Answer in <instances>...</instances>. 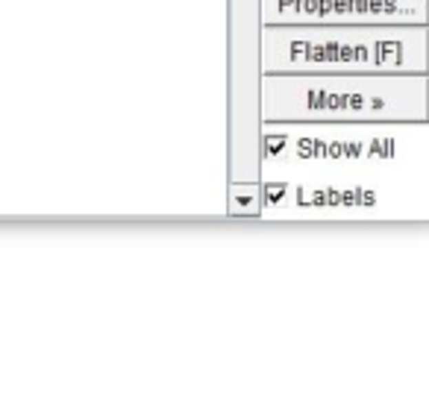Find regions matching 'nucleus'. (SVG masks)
Instances as JSON below:
<instances>
[{
    "label": "nucleus",
    "instance_id": "obj_2",
    "mask_svg": "<svg viewBox=\"0 0 429 405\" xmlns=\"http://www.w3.org/2000/svg\"><path fill=\"white\" fill-rule=\"evenodd\" d=\"M262 74L429 76V27H262Z\"/></svg>",
    "mask_w": 429,
    "mask_h": 405
},
{
    "label": "nucleus",
    "instance_id": "obj_1",
    "mask_svg": "<svg viewBox=\"0 0 429 405\" xmlns=\"http://www.w3.org/2000/svg\"><path fill=\"white\" fill-rule=\"evenodd\" d=\"M265 124H429V76L262 74Z\"/></svg>",
    "mask_w": 429,
    "mask_h": 405
},
{
    "label": "nucleus",
    "instance_id": "obj_3",
    "mask_svg": "<svg viewBox=\"0 0 429 405\" xmlns=\"http://www.w3.org/2000/svg\"><path fill=\"white\" fill-rule=\"evenodd\" d=\"M262 27H429V0H262Z\"/></svg>",
    "mask_w": 429,
    "mask_h": 405
}]
</instances>
